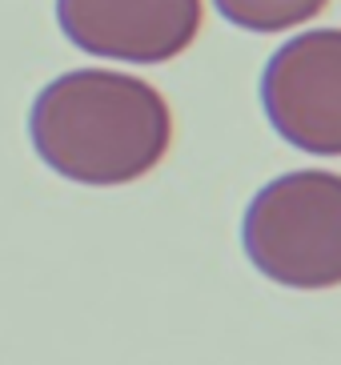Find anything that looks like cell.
I'll list each match as a JSON object with an SVG mask.
<instances>
[{
	"label": "cell",
	"instance_id": "3957f363",
	"mask_svg": "<svg viewBox=\"0 0 341 365\" xmlns=\"http://www.w3.org/2000/svg\"><path fill=\"white\" fill-rule=\"evenodd\" d=\"M261 105L293 149L341 157V29L289 36L261 73Z\"/></svg>",
	"mask_w": 341,
	"mask_h": 365
},
{
	"label": "cell",
	"instance_id": "277c9868",
	"mask_svg": "<svg viewBox=\"0 0 341 365\" xmlns=\"http://www.w3.org/2000/svg\"><path fill=\"white\" fill-rule=\"evenodd\" d=\"M61 33L93 56L165 65L201 33V0H56Z\"/></svg>",
	"mask_w": 341,
	"mask_h": 365
},
{
	"label": "cell",
	"instance_id": "5b68a950",
	"mask_svg": "<svg viewBox=\"0 0 341 365\" xmlns=\"http://www.w3.org/2000/svg\"><path fill=\"white\" fill-rule=\"evenodd\" d=\"M229 24L245 33H285L293 24L313 21L330 0H213Z\"/></svg>",
	"mask_w": 341,
	"mask_h": 365
},
{
	"label": "cell",
	"instance_id": "6da1fadb",
	"mask_svg": "<svg viewBox=\"0 0 341 365\" xmlns=\"http://www.w3.org/2000/svg\"><path fill=\"white\" fill-rule=\"evenodd\" d=\"M29 133L36 157L64 181L128 185L169 153L173 117L149 81L76 68L36 93Z\"/></svg>",
	"mask_w": 341,
	"mask_h": 365
},
{
	"label": "cell",
	"instance_id": "7a4b0ae2",
	"mask_svg": "<svg viewBox=\"0 0 341 365\" xmlns=\"http://www.w3.org/2000/svg\"><path fill=\"white\" fill-rule=\"evenodd\" d=\"M245 257L285 289L341 285V177L293 169L257 189L241 221Z\"/></svg>",
	"mask_w": 341,
	"mask_h": 365
}]
</instances>
